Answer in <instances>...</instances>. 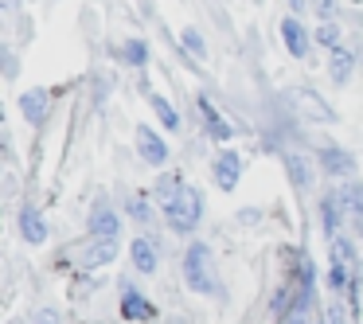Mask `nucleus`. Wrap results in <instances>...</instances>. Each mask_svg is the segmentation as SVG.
<instances>
[{"instance_id":"obj_28","label":"nucleus","mask_w":363,"mask_h":324,"mask_svg":"<svg viewBox=\"0 0 363 324\" xmlns=\"http://www.w3.org/2000/svg\"><path fill=\"white\" fill-rule=\"evenodd\" d=\"M328 324H347V316H344V305H328Z\"/></svg>"},{"instance_id":"obj_16","label":"nucleus","mask_w":363,"mask_h":324,"mask_svg":"<svg viewBox=\"0 0 363 324\" xmlns=\"http://www.w3.org/2000/svg\"><path fill=\"white\" fill-rule=\"evenodd\" d=\"M199 113H203V125H207V133H211L215 141H230V133H235V129H230V121L223 118V113L207 102V98H199Z\"/></svg>"},{"instance_id":"obj_12","label":"nucleus","mask_w":363,"mask_h":324,"mask_svg":"<svg viewBox=\"0 0 363 324\" xmlns=\"http://www.w3.org/2000/svg\"><path fill=\"white\" fill-rule=\"evenodd\" d=\"M20 235H24V242H32V246L48 242V223H43V211H40V207L28 203L24 211H20Z\"/></svg>"},{"instance_id":"obj_14","label":"nucleus","mask_w":363,"mask_h":324,"mask_svg":"<svg viewBox=\"0 0 363 324\" xmlns=\"http://www.w3.org/2000/svg\"><path fill=\"white\" fill-rule=\"evenodd\" d=\"M118 230H121L118 211H110V207H94L90 211V235L94 238H118Z\"/></svg>"},{"instance_id":"obj_5","label":"nucleus","mask_w":363,"mask_h":324,"mask_svg":"<svg viewBox=\"0 0 363 324\" xmlns=\"http://www.w3.org/2000/svg\"><path fill=\"white\" fill-rule=\"evenodd\" d=\"M320 168L328 176H336V180H352L355 176V157L347 149H340V145H324L320 149Z\"/></svg>"},{"instance_id":"obj_13","label":"nucleus","mask_w":363,"mask_h":324,"mask_svg":"<svg viewBox=\"0 0 363 324\" xmlns=\"http://www.w3.org/2000/svg\"><path fill=\"white\" fill-rule=\"evenodd\" d=\"M113 258H118V238H94V242H86V250H82V266L86 269L110 266Z\"/></svg>"},{"instance_id":"obj_11","label":"nucleus","mask_w":363,"mask_h":324,"mask_svg":"<svg viewBox=\"0 0 363 324\" xmlns=\"http://www.w3.org/2000/svg\"><path fill=\"white\" fill-rule=\"evenodd\" d=\"M129 258H133V266H137V274H157V266H160V250H157V242L152 238H133V246H129Z\"/></svg>"},{"instance_id":"obj_23","label":"nucleus","mask_w":363,"mask_h":324,"mask_svg":"<svg viewBox=\"0 0 363 324\" xmlns=\"http://www.w3.org/2000/svg\"><path fill=\"white\" fill-rule=\"evenodd\" d=\"M352 274H355V266H347V262H332L328 285L332 289H347V285H352Z\"/></svg>"},{"instance_id":"obj_2","label":"nucleus","mask_w":363,"mask_h":324,"mask_svg":"<svg viewBox=\"0 0 363 324\" xmlns=\"http://www.w3.org/2000/svg\"><path fill=\"white\" fill-rule=\"evenodd\" d=\"M164 219L176 235H191V230L199 227V219H203V196H199L196 188H184L180 199L164 207Z\"/></svg>"},{"instance_id":"obj_20","label":"nucleus","mask_w":363,"mask_h":324,"mask_svg":"<svg viewBox=\"0 0 363 324\" xmlns=\"http://www.w3.org/2000/svg\"><path fill=\"white\" fill-rule=\"evenodd\" d=\"M152 102V110H157V118H160V125L164 129H180V113L172 110V102H168V98H160V94H152L149 98Z\"/></svg>"},{"instance_id":"obj_27","label":"nucleus","mask_w":363,"mask_h":324,"mask_svg":"<svg viewBox=\"0 0 363 324\" xmlns=\"http://www.w3.org/2000/svg\"><path fill=\"white\" fill-rule=\"evenodd\" d=\"M316 4V12H320L324 20H332V12H336V0H313Z\"/></svg>"},{"instance_id":"obj_29","label":"nucleus","mask_w":363,"mask_h":324,"mask_svg":"<svg viewBox=\"0 0 363 324\" xmlns=\"http://www.w3.org/2000/svg\"><path fill=\"white\" fill-rule=\"evenodd\" d=\"M0 4H4V9H16V4H20V0H0Z\"/></svg>"},{"instance_id":"obj_7","label":"nucleus","mask_w":363,"mask_h":324,"mask_svg":"<svg viewBox=\"0 0 363 324\" xmlns=\"http://www.w3.org/2000/svg\"><path fill=\"white\" fill-rule=\"evenodd\" d=\"M121 316L125 320H137V324H149V320H157V305H152L145 293H137V289H121Z\"/></svg>"},{"instance_id":"obj_21","label":"nucleus","mask_w":363,"mask_h":324,"mask_svg":"<svg viewBox=\"0 0 363 324\" xmlns=\"http://www.w3.org/2000/svg\"><path fill=\"white\" fill-rule=\"evenodd\" d=\"M121 59H125L129 67H145L149 63V48H145L141 40H125L121 43Z\"/></svg>"},{"instance_id":"obj_10","label":"nucleus","mask_w":363,"mask_h":324,"mask_svg":"<svg viewBox=\"0 0 363 324\" xmlns=\"http://www.w3.org/2000/svg\"><path fill=\"white\" fill-rule=\"evenodd\" d=\"M281 43H285V51L297 55V59L308 55V32H305V24H301L297 16H285L281 20Z\"/></svg>"},{"instance_id":"obj_1","label":"nucleus","mask_w":363,"mask_h":324,"mask_svg":"<svg viewBox=\"0 0 363 324\" xmlns=\"http://www.w3.org/2000/svg\"><path fill=\"white\" fill-rule=\"evenodd\" d=\"M184 281L191 293H219L215 285V266H211V246L207 242H191L184 254Z\"/></svg>"},{"instance_id":"obj_9","label":"nucleus","mask_w":363,"mask_h":324,"mask_svg":"<svg viewBox=\"0 0 363 324\" xmlns=\"http://www.w3.org/2000/svg\"><path fill=\"white\" fill-rule=\"evenodd\" d=\"M48 110H51V94L40 86H32L28 94H20V113H24L32 125H43L48 121Z\"/></svg>"},{"instance_id":"obj_22","label":"nucleus","mask_w":363,"mask_h":324,"mask_svg":"<svg viewBox=\"0 0 363 324\" xmlns=\"http://www.w3.org/2000/svg\"><path fill=\"white\" fill-rule=\"evenodd\" d=\"M180 43H184V51H188L191 59H203V55H207V43H203V35H199L196 28H184Z\"/></svg>"},{"instance_id":"obj_4","label":"nucleus","mask_w":363,"mask_h":324,"mask_svg":"<svg viewBox=\"0 0 363 324\" xmlns=\"http://www.w3.org/2000/svg\"><path fill=\"white\" fill-rule=\"evenodd\" d=\"M281 168H285V176L293 180L297 191H305L308 184H313V160H308L301 149H281Z\"/></svg>"},{"instance_id":"obj_8","label":"nucleus","mask_w":363,"mask_h":324,"mask_svg":"<svg viewBox=\"0 0 363 324\" xmlns=\"http://www.w3.org/2000/svg\"><path fill=\"white\" fill-rule=\"evenodd\" d=\"M336 199H340V207H344L347 219L363 230V184L359 180H344V184H340V191H336Z\"/></svg>"},{"instance_id":"obj_24","label":"nucleus","mask_w":363,"mask_h":324,"mask_svg":"<svg viewBox=\"0 0 363 324\" xmlns=\"http://www.w3.org/2000/svg\"><path fill=\"white\" fill-rule=\"evenodd\" d=\"M320 48H328V51H336L340 48V24H332V20H324L320 28H316V35H313Z\"/></svg>"},{"instance_id":"obj_26","label":"nucleus","mask_w":363,"mask_h":324,"mask_svg":"<svg viewBox=\"0 0 363 324\" xmlns=\"http://www.w3.org/2000/svg\"><path fill=\"white\" fill-rule=\"evenodd\" d=\"M125 211L133 215L137 223H149V219H152V211H149V199H145V196H133V199L125 203Z\"/></svg>"},{"instance_id":"obj_15","label":"nucleus","mask_w":363,"mask_h":324,"mask_svg":"<svg viewBox=\"0 0 363 324\" xmlns=\"http://www.w3.org/2000/svg\"><path fill=\"white\" fill-rule=\"evenodd\" d=\"M352 71H355V55H352V48H344V43H340V48L328 55V74H332V82H336V86H344V82L352 79Z\"/></svg>"},{"instance_id":"obj_19","label":"nucleus","mask_w":363,"mask_h":324,"mask_svg":"<svg viewBox=\"0 0 363 324\" xmlns=\"http://www.w3.org/2000/svg\"><path fill=\"white\" fill-rule=\"evenodd\" d=\"M340 215H344V211H340V199H336V191H332V196H328V199H324V203H320V219H324V230H328L332 238H336V230H340Z\"/></svg>"},{"instance_id":"obj_3","label":"nucleus","mask_w":363,"mask_h":324,"mask_svg":"<svg viewBox=\"0 0 363 324\" xmlns=\"http://www.w3.org/2000/svg\"><path fill=\"white\" fill-rule=\"evenodd\" d=\"M137 152H141V160H145V164H152V168H164L168 164V141H164V137H157V129H149V125L137 129Z\"/></svg>"},{"instance_id":"obj_30","label":"nucleus","mask_w":363,"mask_h":324,"mask_svg":"<svg viewBox=\"0 0 363 324\" xmlns=\"http://www.w3.org/2000/svg\"><path fill=\"white\" fill-rule=\"evenodd\" d=\"M289 9H305V0H289Z\"/></svg>"},{"instance_id":"obj_25","label":"nucleus","mask_w":363,"mask_h":324,"mask_svg":"<svg viewBox=\"0 0 363 324\" xmlns=\"http://www.w3.org/2000/svg\"><path fill=\"white\" fill-rule=\"evenodd\" d=\"M332 262H347V266H355V246L352 238H332Z\"/></svg>"},{"instance_id":"obj_31","label":"nucleus","mask_w":363,"mask_h":324,"mask_svg":"<svg viewBox=\"0 0 363 324\" xmlns=\"http://www.w3.org/2000/svg\"><path fill=\"white\" fill-rule=\"evenodd\" d=\"M359 281H363V262H359Z\"/></svg>"},{"instance_id":"obj_17","label":"nucleus","mask_w":363,"mask_h":324,"mask_svg":"<svg viewBox=\"0 0 363 324\" xmlns=\"http://www.w3.org/2000/svg\"><path fill=\"white\" fill-rule=\"evenodd\" d=\"M184 188H188V184H184L180 172H164V176L157 180V188H152V199H157L160 207H168V203H176V199H180Z\"/></svg>"},{"instance_id":"obj_18","label":"nucleus","mask_w":363,"mask_h":324,"mask_svg":"<svg viewBox=\"0 0 363 324\" xmlns=\"http://www.w3.org/2000/svg\"><path fill=\"white\" fill-rule=\"evenodd\" d=\"M293 102L301 106V113H308L313 121H332V110L313 94V90H293Z\"/></svg>"},{"instance_id":"obj_6","label":"nucleus","mask_w":363,"mask_h":324,"mask_svg":"<svg viewBox=\"0 0 363 324\" xmlns=\"http://www.w3.org/2000/svg\"><path fill=\"white\" fill-rule=\"evenodd\" d=\"M238 180H242V157H238L235 149H223L219 157H215V184H219L223 191H235Z\"/></svg>"}]
</instances>
